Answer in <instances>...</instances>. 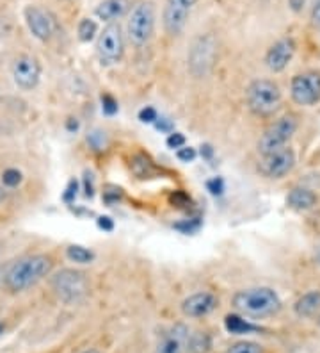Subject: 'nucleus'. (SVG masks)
I'll return each instance as SVG.
<instances>
[{"instance_id":"f257e3e1","label":"nucleus","mask_w":320,"mask_h":353,"mask_svg":"<svg viewBox=\"0 0 320 353\" xmlns=\"http://www.w3.org/2000/svg\"><path fill=\"white\" fill-rule=\"evenodd\" d=\"M52 268H54V261L50 255L38 254L18 259L17 263L6 270L4 284L11 293H21L45 279L52 272Z\"/></svg>"},{"instance_id":"f03ea898","label":"nucleus","mask_w":320,"mask_h":353,"mask_svg":"<svg viewBox=\"0 0 320 353\" xmlns=\"http://www.w3.org/2000/svg\"><path fill=\"white\" fill-rule=\"evenodd\" d=\"M233 307L248 318H269L281 310V298L273 288L242 289L233 294Z\"/></svg>"},{"instance_id":"7ed1b4c3","label":"nucleus","mask_w":320,"mask_h":353,"mask_svg":"<svg viewBox=\"0 0 320 353\" xmlns=\"http://www.w3.org/2000/svg\"><path fill=\"white\" fill-rule=\"evenodd\" d=\"M246 102L256 117H270L281 105V90L270 79H256L248 86Z\"/></svg>"},{"instance_id":"20e7f679","label":"nucleus","mask_w":320,"mask_h":353,"mask_svg":"<svg viewBox=\"0 0 320 353\" xmlns=\"http://www.w3.org/2000/svg\"><path fill=\"white\" fill-rule=\"evenodd\" d=\"M128 38L136 47H145L155 32V6L151 0L137 2L128 14Z\"/></svg>"},{"instance_id":"39448f33","label":"nucleus","mask_w":320,"mask_h":353,"mask_svg":"<svg viewBox=\"0 0 320 353\" xmlns=\"http://www.w3.org/2000/svg\"><path fill=\"white\" fill-rule=\"evenodd\" d=\"M297 127V118L292 117V114H285V117L277 118L276 121H273V123L264 130L260 141H258V150H260V154L265 155L270 154V152L279 150V148L288 147V141L294 138Z\"/></svg>"},{"instance_id":"423d86ee","label":"nucleus","mask_w":320,"mask_h":353,"mask_svg":"<svg viewBox=\"0 0 320 353\" xmlns=\"http://www.w3.org/2000/svg\"><path fill=\"white\" fill-rule=\"evenodd\" d=\"M217 57V41L212 34L198 36L189 50V70L194 77H205Z\"/></svg>"},{"instance_id":"0eeeda50","label":"nucleus","mask_w":320,"mask_h":353,"mask_svg":"<svg viewBox=\"0 0 320 353\" xmlns=\"http://www.w3.org/2000/svg\"><path fill=\"white\" fill-rule=\"evenodd\" d=\"M125 54L123 29L120 23H107L96 38V56L105 66L120 63Z\"/></svg>"},{"instance_id":"6e6552de","label":"nucleus","mask_w":320,"mask_h":353,"mask_svg":"<svg viewBox=\"0 0 320 353\" xmlns=\"http://www.w3.org/2000/svg\"><path fill=\"white\" fill-rule=\"evenodd\" d=\"M52 288L56 291L57 298L64 303L78 302L87 294L89 284L84 273L75 272V270H63L52 279Z\"/></svg>"},{"instance_id":"1a4fd4ad","label":"nucleus","mask_w":320,"mask_h":353,"mask_svg":"<svg viewBox=\"0 0 320 353\" xmlns=\"http://www.w3.org/2000/svg\"><path fill=\"white\" fill-rule=\"evenodd\" d=\"M290 97L297 105L310 108L320 102V74L303 72L292 77Z\"/></svg>"},{"instance_id":"9d476101","label":"nucleus","mask_w":320,"mask_h":353,"mask_svg":"<svg viewBox=\"0 0 320 353\" xmlns=\"http://www.w3.org/2000/svg\"><path fill=\"white\" fill-rule=\"evenodd\" d=\"M295 166V152L294 148L285 147L276 152L262 155V161L258 164L262 175L267 179H283L294 170Z\"/></svg>"},{"instance_id":"9b49d317","label":"nucleus","mask_w":320,"mask_h":353,"mask_svg":"<svg viewBox=\"0 0 320 353\" xmlns=\"http://www.w3.org/2000/svg\"><path fill=\"white\" fill-rule=\"evenodd\" d=\"M198 4V0H166L162 13L164 29L169 36H178L185 29L192 9Z\"/></svg>"},{"instance_id":"f8f14e48","label":"nucleus","mask_w":320,"mask_h":353,"mask_svg":"<svg viewBox=\"0 0 320 353\" xmlns=\"http://www.w3.org/2000/svg\"><path fill=\"white\" fill-rule=\"evenodd\" d=\"M13 81L20 90L29 91L38 86L39 79H41V65L36 57L29 54H21L13 61Z\"/></svg>"},{"instance_id":"ddd939ff","label":"nucleus","mask_w":320,"mask_h":353,"mask_svg":"<svg viewBox=\"0 0 320 353\" xmlns=\"http://www.w3.org/2000/svg\"><path fill=\"white\" fill-rule=\"evenodd\" d=\"M23 17L29 30L39 41H48L56 32V18L50 11L39 8V6H27L23 9Z\"/></svg>"},{"instance_id":"4468645a","label":"nucleus","mask_w":320,"mask_h":353,"mask_svg":"<svg viewBox=\"0 0 320 353\" xmlns=\"http://www.w3.org/2000/svg\"><path fill=\"white\" fill-rule=\"evenodd\" d=\"M189 337H191V330L187 325H171L167 330L162 332V336L158 337L153 353H187Z\"/></svg>"},{"instance_id":"2eb2a0df","label":"nucleus","mask_w":320,"mask_h":353,"mask_svg":"<svg viewBox=\"0 0 320 353\" xmlns=\"http://www.w3.org/2000/svg\"><path fill=\"white\" fill-rule=\"evenodd\" d=\"M295 50H297V45H295L294 38L277 39L276 43L270 45L267 54H265V65L270 72L279 74L290 65L295 56Z\"/></svg>"},{"instance_id":"dca6fc26","label":"nucleus","mask_w":320,"mask_h":353,"mask_svg":"<svg viewBox=\"0 0 320 353\" xmlns=\"http://www.w3.org/2000/svg\"><path fill=\"white\" fill-rule=\"evenodd\" d=\"M217 305L219 300L215 294L209 293V291H200V293L185 298L182 302V312L187 318H205V316L212 314Z\"/></svg>"},{"instance_id":"f3484780","label":"nucleus","mask_w":320,"mask_h":353,"mask_svg":"<svg viewBox=\"0 0 320 353\" xmlns=\"http://www.w3.org/2000/svg\"><path fill=\"white\" fill-rule=\"evenodd\" d=\"M132 4L134 0H102L94 9V17L105 23H116L132 11Z\"/></svg>"},{"instance_id":"a211bd4d","label":"nucleus","mask_w":320,"mask_h":353,"mask_svg":"<svg viewBox=\"0 0 320 353\" xmlns=\"http://www.w3.org/2000/svg\"><path fill=\"white\" fill-rule=\"evenodd\" d=\"M286 203H288V207L294 209V211H310V209L317 203V194L313 193L312 190H308V188L297 185V188L290 190V193L286 196Z\"/></svg>"},{"instance_id":"6ab92c4d","label":"nucleus","mask_w":320,"mask_h":353,"mask_svg":"<svg viewBox=\"0 0 320 353\" xmlns=\"http://www.w3.org/2000/svg\"><path fill=\"white\" fill-rule=\"evenodd\" d=\"M294 312L299 318H315L320 314V291H310L299 296L294 303Z\"/></svg>"},{"instance_id":"aec40b11","label":"nucleus","mask_w":320,"mask_h":353,"mask_svg":"<svg viewBox=\"0 0 320 353\" xmlns=\"http://www.w3.org/2000/svg\"><path fill=\"white\" fill-rule=\"evenodd\" d=\"M224 327L230 334L240 336V334H253V332H260V327H256L249 319H244L239 314H230L224 318Z\"/></svg>"},{"instance_id":"412c9836","label":"nucleus","mask_w":320,"mask_h":353,"mask_svg":"<svg viewBox=\"0 0 320 353\" xmlns=\"http://www.w3.org/2000/svg\"><path fill=\"white\" fill-rule=\"evenodd\" d=\"M130 170L137 179H149L155 173V164L148 155L136 154L130 161Z\"/></svg>"},{"instance_id":"4be33fe9","label":"nucleus","mask_w":320,"mask_h":353,"mask_svg":"<svg viewBox=\"0 0 320 353\" xmlns=\"http://www.w3.org/2000/svg\"><path fill=\"white\" fill-rule=\"evenodd\" d=\"M66 257L72 261V263H78V264H89L93 263L94 254L93 250L89 248H85V246L81 245H70L66 248Z\"/></svg>"},{"instance_id":"5701e85b","label":"nucleus","mask_w":320,"mask_h":353,"mask_svg":"<svg viewBox=\"0 0 320 353\" xmlns=\"http://www.w3.org/2000/svg\"><path fill=\"white\" fill-rule=\"evenodd\" d=\"M77 34L78 39L84 41V43L93 41L94 36L98 34V23H96V20H93V18H82L81 23H78Z\"/></svg>"},{"instance_id":"b1692460","label":"nucleus","mask_w":320,"mask_h":353,"mask_svg":"<svg viewBox=\"0 0 320 353\" xmlns=\"http://www.w3.org/2000/svg\"><path fill=\"white\" fill-rule=\"evenodd\" d=\"M210 348V337L205 332H196L191 334L187 345V353H205Z\"/></svg>"},{"instance_id":"393cba45","label":"nucleus","mask_w":320,"mask_h":353,"mask_svg":"<svg viewBox=\"0 0 320 353\" xmlns=\"http://www.w3.org/2000/svg\"><path fill=\"white\" fill-rule=\"evenodd\" d=\"M226 353H265V350L255 341H239V343L231 345Z\"/></svg>"},{"instance_id":"a878e982","label":"nucleus","mask_w":320,"mask_h":353,"mask_svg":"<svg viewBox=\"0 0 320 353\" xmlns=\"http://www.w3.org/2000/svg\"><path fill=\"white\" fill-rule=\"evenodd\" d=\"M2 182L6 188H17L21 182V173L14 168H9L2 173Z\"/></svg>"},{"instance_id":"bb28decb","label":"nucleus","mask_w":320,"mask_h":353,"mask_svg":"<svg viewBox=\"0 0 320 353\" xmlns=\"http://www.w3.org/2000/svg\"><path fill=\"white\" fill-rule=\"evenodd\" d=\"M166 143H167V147H169V148H173V150L176 148V150H178V148L185 147V136L182 132H175V130H173V132L167 136Z\"/></svg>"},{"instance_id":"cd10ccee","label":"nucleus","mask_w":320,"mask_h":353,"mask_svg":"<svg viewBox=\"0 0 320 353\" xmlns=\"http://www.w3.org/2000/svg\"><path fill=\"white\" fill-rule=\"evenodd\" d=\"M139 120L145 121V123H155V121L158 120L157 109L151 108V105H146L145 109L139 111Z\"/></svg>"},{"instance_id":"c85d7f7f","label":"nucleus","mask_w":320,"mask_h":353,"mask_svg":"<svg viewBox=\"0 0 320 353\" xmlns=\"http://www.w3.org/2000/svg\"><path fill=\"white\" fill-rule=\"evenodd\" d=\"M196 148H192V147H182L176 150V157H178L182 163H192V161L196 159Z\"/></svg>"},{"instance_id":"c756f323","label":"nucleus","mask_w":320,"mask_h":353,"mask_svg":"<svg viewBox=\"0 0 320 353\" xmlns=\"http://www.w3.org/2000/svg\"><path fill=\"white\" fill-rule=\"evenodd\" d=\"M102 109L105 114H109V117L116 114V112H118V102L114 100V97L102 95Z\"/></svg>"},{"instance_id":"7c9ffc66","label":"nucleus","mask_w":320,"mask_h":353,"mask_svg":"<svg viewBox=\"0 0 320 353\" xmlns=\"http://www.w3.org/2000/svg\"><path fill=\"white\" fill-rule=\"evenodd\" d=\"M200 220L198 218H194V220H185L184 223H176V228L178 230H182L184 234H192L196 232L198 228H200Z\"/></svg>"},{"instance_id":"2f4dec72","label":"nucleus","mask_w":320,"mask_h":353,"mask_svg":"<svg viewBox=\"0 0 320 353\" xmlns=\"http://www.w3.org/2000/svg\"><path fill=\"white\" fill-rule=\"evenodd\" d=\"M206 188H209V191L212 194H221L224 191V182H222L221 176H215V179L206 182Z\"/></svg>"},{"instance_id":"473e14b6","label":"nucleus","mask_w":320,"mask_h":353,"mask_svg":"<svg viewBox=\"0 0 320 353\" xmlns=\"http://www.w3.org/2000/svg\"><path fill=\"white\" fill-rule=\"evenodd\" d=\"M77 188H78L77 181H70V182H68V188H66V193L63 194V200H64V202L72 203L73 200H75V196H77Z\"/></svg>"},{"instance_id":"72a5a7b5","label":"nucleus","mask_w":320,"mask_h":353,"mask_svg":"<svg viewBox=\"0 0 320 353\" xmlns=\"http://www.w3.org/2000/svg\"><path fill=\"white\" fill-rule=\"evenodd\" d=\"M312 26L320 30V0H317L312 8Z\"/></svg>"},{"instance_id":"f704fd0d","label":"nucleus","mask_w":320,"mask_h":353,"mask_svg":"<svg viewBox=\"0 0 320 353\" xmlns=\"http://www.w3.org/2000/svg\"><path fill=\"white\" fill-rule=\"evenodd\" d=\"M155 127H157L158 130H162V132H173V123H171V120H167V118H158V120L155 121Z\"/></svg>"},{"instance_id":"c9c22d12","label":"nucleus","mask_w":320,"mask_h":353,"mask_svg":"<svg viewBox=\"0 0 320 353\" xmlns=\"http://www.w3.org/2000/svg\"><path fill=\"white\" fill-rule=\"evenodd\" d=\"M98 227L107 230V232H111L112 228H114V221H112L109 216H102V218H98Z\"/></svg>"},{"instance_id":"e433bc0d","label":"nucleus","mask_w":320,"mask_h":353,"mask_svg":"<svg viewBox=\"0 0 320 353\" xmlns=\"http://www.w3.org/2000/svg\"><path fill=\"white\" fill-rule=\"evenodd\" d=\"M89 176L91 175H87V173H85V179H84V193H85V196H93V184H91L89 182Z\"/></svg>"},{"instance_id":"4c0bfd02","label":"nucleus","mask_w":320,"mask_h":353,"mask_svg":"<svg viewBox=\"0 0 320 353\" xmlns=\"http://www.w3.org/2000/svg\"><path fill=\"white\" fill-rule=\"evenodd\" d=\"M201 148H203V150H201V155H205L206 159H210V157H212V154H213L212 147H210V145H205V147H201Z\"/></svg>"},{"instance_id":"58836bf2","label":"nucleus","mask_w":320,"mask_h":353,"mask_svg":"<svg viewBox=\"0 0 320 353\" xmlns=\"http://www.w3.org/2000/svg\"><path fill=\"white\" fill-rule=\"evenodd\" d=\"M68 129H70V130H73V129L77 130V129H78V123H77V121H75V120H73V118H70V121H68Z\"/></svg>"},{"instance_id":"ea45409f","label":"nucleus","mask_w":320,"mask_h":353,"mask_svg":"<svg viewBox=\"0 0 320 353\" xmlns=\"http://www.w3.org/2000/svg\"><path fill=\"white\" fill-rule=\"evenodd\" d=\"M6 194H8V193H6L4 185H0V203H2L6 200Z\"/></svg>"},{"instance_id":"a19ab883","label":"nucleus","mask_w":320,"mask_h":353,"mask_svg":"<svg viewBox=\"0 0 320 353\" xmlns=\"http://www.w3.org/2000/svg\"><path fill=\"white\" fill-rule=\"evenodd\" d=\"M315 261L317 264H320V243L317 245V250H315Z\"/></svg>"},{"instance_id":"79ce46f5","label":"nucleus","mask_w":320,"mask_h":353,"mask_svg":"<svg viewBox=\"0 0 320 353\" xmlns=\"http://www.w3.org/2000/svg\"><path fill=\"white\" fill-rule=\"evenodd\" d=\"M82 353H100V352H98V350L91 348V350H85V352H82Z\"/></svg>"},{"instance_id":"37998d69","label":"nucleus","mask_w":320,"mask_h":353,"mask_svg":"<svg viewBox=\"0 0 320 353\" xmlns=\"http://www.w3.org/2000/svg\"><path fill=\"white\" fill-rule=\"evenodd\" d=\"M2 332H4V323L0 321V334H2Z\"/></svg>"},{"instance_id":"c03bdc74","label":"nucleus","mask_w":320,"mask_h":353,"mask_svg":"<svg viewBox=\"0 0 320 353\" xmlns=\"http://www.w3.org/2000/svg\"><path fill=\"white\" fill-rule=\"evenodd\" d=\"M317 325H319V327H320V314L317 316Z\"/></svg>"}]
</instances>
